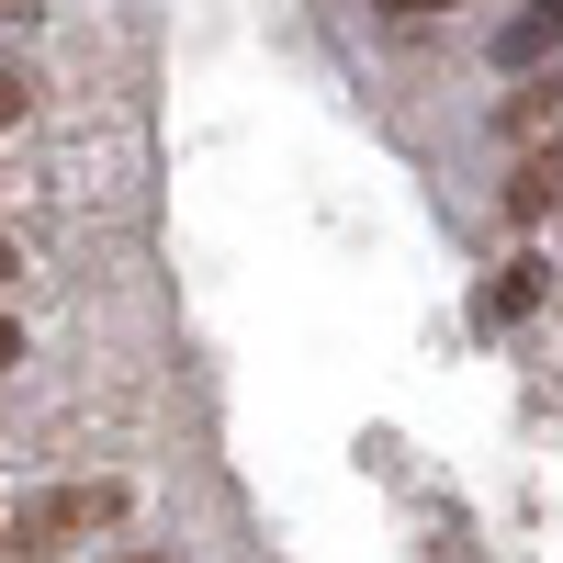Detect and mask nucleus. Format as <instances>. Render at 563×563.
<instances>
[{
    "instance_id": "obj_1",
    "label": "nucleus",
    "mask_w": 563,
    "mask_h": 563,
    "mask_svg": "<svg viewBox=\"0 0 563 563\" xmlns=\"http://www.w3.org/2000/svg\"><path fill=\"white\" fill-rule=\"evenodd\" d=\"M102 519H124V485H68V496H45L34 519H23V541L45 552V541H68V530H102Z\"/></svg>"
},
{
    "instance_id": "obj_2",
    "label": "nucleus",
    "mask_w": 563,
    "mask_h": 563,
    "mask_svg": "<svg viewBox=\"0 0 563 563\" xmlns=\"http://www.w3.org/2000/svg\"><path fill=\"white\" fill-rule=\"evenodd\" d=\"M530 294H541V260H507V271L485 282V327H519V316H530Z\"/></svg>"
},
{
    "instance_id": "obj_3",
    "label": "nucleus",
    "mask_w": 563,
    "mask_h": 563,
    "mask_svg": "<svg viewBox=\"0 0 563 563\" xmlns=\"http://www.w3.org/2000/svg\"><path fill=\"white\" fill-rule=\"evenodd\" d=\"M541 45H563V0H541V12H519V23L496 34V57H507V68H530Z\"/></svg>"
},
{
    "instance_id": "obj_4",
    "label": "nucleus",
    "mask_w": 563,
    "mask_h": 563,
    "mask_svg": "<svg viewBox=\"0 0 563 563\" xmlns=\"http://www.w3.org/2000/svg\"><path fill=\"white\" fill-rule=\"evenodd\" d=\"M519 214H541V203H563V147H541L530 169H519V192H507Z\"/></svg>"
},
{
    "instance_id": "obj_5",
    "label": "nucleus",
    "mask_w": 563,
    "mask_h": 563,
    "mask_svg": "<svg viewBox=\"0 0 563 563\" xmlns=\"http://www.w3.org/2000/svg\"><path fill=\"white\" fill-rule=\"evenodd\" d=\"M12 113H23V79H12V68H0V124H12Z\"/></svg>"
},
{
    "instance_id": "obj_6",
    "label": "nucleus",
    "mask_w": 563,
    "mask_h": 563,
    "mask_svg": "<svg viewBox=\"0 0 563 563\" xmlns=\"http://www.w3.org/2000/svg\"><path fill=\"white\" fill-rule=\"evenodd\" d=\"M384 12H451V0H384Z\"/></svg>"
},
{
    "instance_id": "obj_7",
    "label": "nucleus",
    "mask_w": 563,
    "mask_h": 563,
    "mask_svg": "<svg viewBox=\"0 0 563 563\" xmlns=\"http://www.w3.org/2000/svg\"><path fill=\"white\" fill-rule=\"evenodd\" d=\"M12 350H23V339H12V327H0V361H12Z\"/></svg>"
},
{
    "instance_id": "obj_8",
    "label": "nucleus",
    "mask_w": 563,
    "mask_h": 563,
    "mask_svg": "<svg viewBox=\"0 0 563 563\" xmlns=\"http://www.w3.org/2000/svg\"><path fill=\"white\" fill-rule=\"evenodd\" d=\"M0 271H12V249H0Z\"/></svg>"
}]
</instances>
